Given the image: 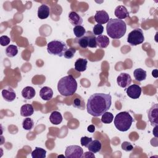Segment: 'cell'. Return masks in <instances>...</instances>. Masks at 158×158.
Segmentation results:
<instances>
[{
  "instance_id": "cell-31",
  "label": "cell",
  "mask_w": 158,
  "mask_h": 158,
  "mask_svg": "<svg viewBox=\"0 0 158 158\" xmlns=\"http://www.w3.org/2000/svg\"><path fill=\"white\" fill-rule=\"evenodd\" d=\"M76 42L79 44V46L82 48H86L88 45V37L85 34L83 36L77 38H76L75 39Z\"/></svg>"
},
{
  "instance_id": "cell-14",
  "label": "cell",
  "mask_w": 158,
  "mask_h": 158,
  "mask_svg": "<svg viewBox=\"0 0 158 158\" xmlns=\"http://www.w3.org/2000/svg\"><path fill=\"white\" fill-rule=\"evenodd\" d=\"M114 14L117 19L122 20L129 16V12L124 6H118L114 12Z\"/></svg>"
},
{
  "instance_id": "cell-2",
  "label": "cell",
  "mask_w": 158,
  "mask_h": 158,
  "mask_svg": "<svg viewBox=\"0 0 158 158\" xmlns=\"http://www.w3.org/2000/svg\"><path fill=\"white\" fill-rule=\"evenodd\" d=\"M127 31L126 23L123 20L110 19L106 25V31L112 39H120L123 37Z\"/></svg>"
},
{
  "instance_id": "cell-29",
  "label": "cell",
  "mask_w": 158,
  "mask_h": 158,
  "mask_svg": "<svg viewBox=\"0 0 158 158\" xmlns=\"http://www.w3.org/2000/svg\"><path fill=\"white\" fill-rule=\"evenodd\" d=\"M72 106L74 107L80 109L81 110H84L85 109V103L84 100L81 98H76L73 101Z\"/></svg>"
},
{
  "instance_id": "cell-1",
  "label": "cell",
  "mask_w": 158,
  "mask_h": 158,
  "mask_svg": "<svg viewBox=\"0 0 158 158\" xmlns=\"http://www.w3.org/2000/svg\"><path fill=\"white\" fill-rule=\"evenodd\" d=\"M112 104L110 94L94 93L91 95L86 103L88 114L94 117H99L107 112Z\"/></svg>"
},
{
  "instance_id": "cell-19",
  "label": "cell",
  "mask_w": 158,
  "mask_h": 158,
  "mask_svg": "<svg viewBox=\"0 0 158 158\" xmlns=\"http://www.w3.org/2000/svg\"><path fill=\"white\" fill-rule=\"evenodd\" d=\"M96 43L97 46H98L100 48H106L109 46L110 40L107 36L101 35L96 37Z\"/></svg>"
},
{
  "instance_id": "cell-13",
  "label": "cell",
  "mask_w": 158,
  "mask_h": 158,
  "mask_svg": "<svg viewBox=\"0 0 158 158\" xmlns=\"http://www.w3.org/2000/svg\"><path fill=\"white\" fill-rule=\"evenodd\" d=\"M1 93L4 100L7 102H12L16 98L15 92L11 87H8L6 89H2Z\"/></svg>"
},
{
  "instance_id": "cell-12",
  "label": "cell",
  "mask_w": 158,
  "mask_h": 158,
  "mask_svg": "<svg viewBox=\"0 0 158 158\" xmlns=\"http://www.w3.org/2000/svg\"><path fill=\"white\" fill-rule=\"evenodd\" d=\"M68 19L70 23L75 27L81 25L83 23L82 17L75 11H72L69 14Z\"/></svg>"
},
{
  "instance_id": "cell-3",
  "label": "cell",
  "mask_w": 158,
  "mask_h": 158,
  "mask_svg": "<svg viewBox=\"0 0 158 158\" xmlns=\"http://www.w3.org/2000/svg\"><path fill=\"white\" fill-rule=\"evenodd\" d=\"M77 89V82L71 75L62 77L58 81L57 90L62 96H72L76 92Z\"/></svg>"
},
{
  "instance_id": "cell-33",
  "label": "cell",
  "mask_w": 158,
  "mask_h": 158,
  "mask_svg": "<svg viewBox=\"0 0 158 158\" xmlns=\"http://www.w3.org/2000/svg\"><path fill=\"white\" fill-rule=\"evenodd\" d=\"M75 52H76V49L75 48H67V50L65 51L64 56L65 58L70 59L74 56Z\"/></svg>"
},
{
  "instance_id": "cell-16",
  "label": "cell",
  "mask_w": 158,
  "mask_h": 158,
  "mask_svg": "<svg viewBox=\"0 0 158 158\" xmlns=\"http://www.w3.org/2000/svg\"><path fill=\"white\" fill-rule=\"evenodd\" d=\"M50 13L49 7L46 4H42L38 8V17L40 19H47Z\"/></svg>"
},
{
  "instance_id": "cell-24",
  "label": "cell",
  "mask_w": 158,
  "mask_h": 158,
  "mask_svg": "<svg viewBox=\"0 0 158 158\" xmlns=\"http://www.w3.org/2000/svg\"><path fill=\"white\" fill-rule=\"evenodd\" d=\"M88 37V47L91 48H95L97 47V43H96V37L93 34L92 31H88L85 33Z\"/></svg>"
},
{
  "instance_id": "cell-27",
  "label": "cell",
  "mask_w": 158,
  "mask_h": 158,
  "mask_svg": "<svg viewBox=\"0 0 158 158\" xmlns=\"http://www.w3.org/2000/svg\"><path fill=\"white\" fill-rule=\"evenodd\" d=\"M73 33L75 35L76 38H77L83 36L86 32L85 28L81 25H77V26L74 27V28L73 29Z\"/></svg>"
},
{
  "instance_id": "cell-28",
  "label": "cell",
  "mask_w": 158,
  "mask_h": 158,
  "mask_svg": "<svg viewBox=\"0 0 158 158\" xmlns=\"http://www.w3.org/2000/svg\"><path fill=\"white\" fill-rule=\"evenodd\" d=\"M34 127L33 120L31 118L27 117L23 120L22 127L26 130H31Z\"/></svg>"
},
{
  "instance_id": "cell-15",
  "label": "cell",
  "mask_w": 158,
  "mask_h": 158,
  "mask_svg": "<svg viewBox=\"0 0 158 158\" xmlns=\"http://www.w3.org/2000/svg\"><path fill=\"white\" fill-rule=\"evenodd\" d=\"M40 96L43 100L49 101L53 96V91L48 86H44L40 91Z\"/></svg>"
},
{
  "instance_id": "cell-6",
  "label": "cell",
  "mask_w": 158,
  "mask_h": 158,
  "mask_svg": "<svg viewBox=\"0 0 158 158\" xmlns=\"http://www.w3.org/2000/svg\"><path fill=\"white\" fill-rule=\"evenodd\" d=\"M144 41L143 31L141 28H135L130 31L127 37V42L131 46H137Z\"/></svg>"
},
{
  "instance_id": "cell-37",
  "label": "cell",
  "mask_w": 158,
  "mask_h": 158,
  "mask_svg": "<svg viewBox=\"0 0 158 158\" xmlns=\"http://www.w3.org/2000/svg\"><path fill=\"white\" fill-rule=\"evenodd\" d=\"M83 157H86V158H89V157H91V158H94L95 157V156L93 152L89 151V152H85V154H83Z\"/></svg>"
},
{
  "instance_id": "cell-30",
  "label": "cell",
  "mask_w": 158,
  "mask_h": 158,
  "mask_svg": "<svg viewBox=\"0 0 158 158\" xmlns=\"http://www.w3.org/2000/svg\"><path fill=\"white\" fill-rule=\"evenodd\" d=\"M114 120V115L111 112H106L102 115L101 122L104 123H110Z\"/></svg>"
},
{
  "instance_id": "cell-20",
  "label": "cell",
  "mask_w": 158,
  "mask_h": 158,
  "mask_svg": "<svg viewBox=\"0 0 158 158\" xmlns=\"http://www.w3.org/2000/svg\"><path fill=\"white\" fill-rule=\"evenodd\" d=\"M34 112V109L31 104H25L20 108V115L22 117L31 116Z\"/></svg>"
},
{
  "instance_id": "cell-40",
  "label": "cell",
  "mask_w": 158,
  "mask_h": 158,
  "mask_svg": "<svg viewBox=\"0 0 158 158\" xmlns=\"http://www.w3.org/2000/svg\"><path fill=\"white\" fill-rule=\"evenodd\" d=\"M157 126H155V128L153 130V133H154V135L156 137H157V135H156V133H157V131H156L157 130Z\"/></svg>"
},
{
  "instance_id": "cell-34",
  "label": "cell",
  "mask_w": 158,
  "mask_h": 158,
  "mask_svg": "<svg viewBox=\"0 0 158 158\" xmlns=\"http://www.w3.org/2000/svg\"><path fill=\"white\" fill-rule=\"evenodd\" d=\"M121 148L127 152L131 151L133 149V146L131 143L128 141H123L121 144Z\"/></svg>"
},
{
  "instance_id": "cell-38",
  "label": "cell",
  "mask_w": 158,
  "mask_h": 158,
  "mask_svg": "<svg viewBox=\"0 0 158 158\" xmlns=\"http://www.w3.org/2000/svg\"><path fill=\"white\" fill-rule=\"evenodd\" d=\"M87 130L90 133H93L95 131V126L94 125H89L88 128Z\"/></svg>"
},
{
  "instance_id": "cell-17",
  "label": "cell",
  "mask_w": 158,
  "mask_h": 158,
  "mask_svg": "<svg viewBox=\"0 0 158 158\" xmlns=\"http://www.w3.org/2000/svg\"><path fill=\"white\" fill-rule=\"evenodd\" d=\"M88 60L86 59L79 58L75 62V69L77 72H81L86 70Z\"/></svg>"
},
{
  "instance_id": "cell-10",
  "label": "cell",
  "mask_w": 158,
  "mask_h": 158,
  "mask_svg": "<svg viewBox=\"0 0 158 158\" xmlns=\"http://www.w3.org/2000/svg\"><path fill=\"white\" fill-rule=\"evenodd\" d=\"M132 79L130 75L127 73H120L117 78V83L118 85L123 88H125L130 85Z\"/></svg>"
},
{
  "instance_id": "cell-22",
  "label": "cell",
  "mask_w": 158,
  "mask_h": 158,
  "mask_svg": "<svg viewBox=\"0 0 158 158\" xmlns=\"http://www.w3.org/2000/svg\"><path fill=\"white\" fill-rule=\"evenodd\" d=\"M62 119L61 114L58 111H53L49 116V120L51 123L56 125L60 124L62 122Z\"/></svg>"
},
{
  "instance_id": "cell-8",
  "label": "cell",
  "mask_w": 158,
  "mask_h": 158,
  "mask_svg": "<svg viewBox=\"0 0 158 158\" xmlns=\"http://www.w3.org/2000/svg\"><path fill=\"white\" fill-rule=\"evenodd\" d=\"M148 117L149 121L152 126L158 125V104H154L148 111Z\"/></svg>"
},
{
  "instance_id": "cell-9",
  "label": "cell",
  "mask_w": 158,
  "mask_h": 158,
  "mask_svg": "<svg viewBox=\"0 0 158 158\" xmlns=\"http://www.w3.org/2000/svg\"><path fill=\"white\" fill-rule=\"evenodd\" d=\"M141 91H142L141 88L139 85L136 84H133L128 86L127 89H126V93L127 96L133 99H138L141 96Z\"/></svg>"
},
{
  "instance_id": "cell-5",
  "label": "cell",
  "mask_w": 158,
  "mask_h": 158,
  "mask_svg": "<svg viewBox=\"0 0 158 158\" xmlns=\"http://www.w3.org/2000/svg\"><path fill=\"white\" fill-rule=\"evenodd\" d=\"M67 49V46L64 41L60 40H53L47 44L48 52L53 56L59 57L64 56L65 51Z\"/></svg>"
},
{
  "instance_id": "cell-25",
  "label": "cell",
  "mask_w": 158,
  "mask_h": 158,
  "mask_svg": "<svg viewBox=\"0 0 158 158\" xmlns=\"http://www.w3.org/2000/svg\"><path fill=\"white\" fill-rule=\"evenodd\" d=\"M31 157L33 158H45L46 155V151L41 148L36 147L31 152Z\"/></svg>"
},
{
  "instance_id": "cell-39",
  "label": "cell",
  "mask_w": 158,
  "mask_h": 158,
  "mask_svg": "<svg viewBox=\"0 0 158 158\" xmlns=\"http://www.w3.org/2000/svg\"><path fill=\"white\" fill-rule=\"evenodd\" d=\"M152 75L155 78H157L158 74H157V69H154L152 71Z\"/></svg>"
},
{
  "instance_id": "cell-35",
  "label": "cell",
  "mask_w": 158,
  "mask_h": 158,
  "mask_svg": "<svg viewBox=\"0 0 158 158\" xmlns=\"http://www.w3.org/2000/svg\"><path fill=\"white\" fill-rule=\"evenodd\" d=\"M92 138L88 137V136H83L80 139V143L81 145L83 146H85L86 148H88V146L89 144L92 141Z\"/></svg>"
},
{
  "instance_id": "cell-36",
  "label": "cell",
  "mask_w": 158,
  "mask_h": 158,
  "mask_svg": "<svg viewBox=\"0 0 158 158\" xmlns=\"http://www.w3.org/2000/svg\"><path fill=\"white\" fill-rule=\"evenodd\" d=\"M10 42V39L6 35H3L0 37V44L2 46L8 45Z\"/></svg>"
},
{
  "instance_id": "cell-18",
  "label": "cell",
  "mask_w": 158,
  "mask_h": 158,
  "mask_svg": "<svg viewBox=\"0 0 158 158\" xmlns=\"http://www.w3.org/2000/svg\"><path fill=\"white\" fill-rule=\"evenodd\" d=\"M36 91L31 86H26L22 91V96L26 99H31L35 97Z\"/></svg>"
},
{
  "instance_id": "cell-26",
  "label": "cell",
  "mask_w": 158,
  "mask_h": 158,
  "mask_svg": "<svg viewBox=\"0 0 158 158\" xmlns=\"http://www.w3.org/2000/svg\"><path fill=\"white\" fill-rule=\"evenodd\" d=\"M18 53V48L15 45L10 44L8 46L6 49V54L7 56L9 57H13L15 56Z\"/></svg>"
},
{
  "instance_id": "cell-21",
  "label": "cell",
  "mask_w": 158,
  "mask_h": 158,
  "mask_svg": "<svg viewBox=\"0 0 158 158\" xmlns=\"http://www.w3.org/2000/svg\"><path fill=\"white\" fill-rule=\"evenodd\" d=\"M102 148V144L101 141L98 139H94L89 144L88 146V149L89 151H91L93 153H97L99 152Z\"/></svg>"
},
{
  "instance_id": "cell-7",
  "label": "cell",
  "mask_w": 158,
  "mask_h": 158,
  "mask_svg": "<svg viewBox=\"0 0 158 158\" xmlns=\"http://www.w3.org/2000/svg\"><path fill=\"white\" fill-rule=\"evenodd\" d=\"M65 156L67 158H82L83 150L78 145L69 146L65 151Z\"/></svg>"
},
{
  "instance_id": "cell-11",
  "label": "cell",
  "mask_w": 158,
  "mask_h": 158,
  "mask_svg": "<svg viewBox=\"0 0 158 158\" xmlns=\"http://www.w3.org/2000/svg\"><path fill=\"white\" fill-rule=\"evenodd\" d=\"M95 21L98 24H105L109 20V15L107 12L104 10H97L94 15Z\"/></svg>"
},
{
  "instance_id": "cell-23",
  "label": "cell",
  "mask_w": 158,
  "mask_h": 158,
  "mask_svg": "<svg viewBox=\"0 0 158 158\" xmlns=\"http://www.w3.org/2000/svg\"><path fill=\"white\" fill-rule=\"evenodd\" d=\"M133 76L137 81H141L146 79V72L141 68H138L134 70Z\"/></svg>"
},
{
  "instance_id": "cell-4",
  "label": "cell",
  "mask_w": 158,
  "mask_h": 158,
  "mask_svg": "<svg viewBox=\"0 0 158 158\" xmlns=\"http://www.w3.org/2000/svg\"><path fill=\"white\" fill-rule=\"evenodd\" d=\"M133 122V118L128 112H121L116 115L114 120L115 128L120 131L128 130Z\"/></svg>"
},
{
  "instance_id": "cell-32",
  "label": "cell",
  "mask_w": 158,
  "mask_h": 158,
  "mask_svg": "<svg viewBox=\"0 0 158 158\" xmlns=\"http://www.w3.org/2000/svg\"><path fill=\"white\" fill-rule=\"evenodd\" d=\"M104 31V27L101 24H96L94 26L93 28V34L96 35H101Z\"/></svg>"
}]
</instances>
